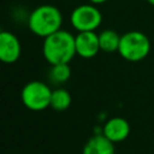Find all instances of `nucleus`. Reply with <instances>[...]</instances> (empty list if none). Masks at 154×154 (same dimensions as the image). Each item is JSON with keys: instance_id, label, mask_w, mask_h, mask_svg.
<instances>
[{"instance_id": "obj_1", "label": "nucleus", "mask_w": 154, "mask_h": 154, "mask_svg": "<svg viewBox=\"0 0 154 154\" xmlns=\"http://www.w3.org/2000/svg\"><path fill=\"white\" fill-rule=\"evenodd\" d=\"M42 54L49 65L69 64L76 55L75 36L66 30H58L43 38Z\"/></svg>"}, {"instance_id": "obj_2", "label": "nucleus", "mask_w": 154, "mask_h": 154, "mask_svg": "<svg viewBox=\"0 0 154 154\" xmlns=\"http://www.w3.org/2000/svg\"><path fill=\"white\" fill-rule=\"evenodd\" d=\"M63 14L54 5H41L31 11L28 18V26L32 34L38 37H47L60 30Z\"/></svg>"}, {"instance_id": "obj_3", "label": "nucleus", "mask_w": 154, "mask_h": 154, "mask_svg": "<svg viewBox=\"0 0 154 154\" xmlns=\"http://www.w3.org/2000/svg\"><path fill=\"white\" fill-rule=\"evenodd\" d=\"M150 52V41L142 31L131 30L120 36L118 53L128 61L137 63L143 60Z\"/></svg>"}, {"instance_id": "obj_4", "label": "nucleus", "mask_w": 154, "mask_h": 154, "mask_svg": "<svg viewBox=\"0 0 154 154\" xmlns=\"http://www.w3.org/2000/svg\"><path fill=\"white\" fill-rule=\"evenodd\" d=\"M52 89L41 81L28 82L20 91L22 103L30 111L40 112L51 106Z\"/></svg>"}, {"instance_id": "obj_5", "label": "nucleus", "mask_w": 154, "mask_h": 154, "mask_svg": "<svg viewBox=\"0 0 154 154\" xmlns=\"http://www.w3.org/2000/svg\"><path fill=\"white\" fill-rule=\"evenodd\" d=\"M102 22V14L94 4H83L73 8L70 23L77 31H95Z\"/></svg>"}, {"instance_id": "obj_6", "label": "nucleus", "mask_w": 154, "mask_h": 154, "mask_svg": "<svg viewBox=\"0 0 154 154\" xmlns=\"http://www.w3.org/2000/svg\"><path fill=\"white\" fill-rule=\"evenodd\" d=\"M76 54L83 59L94 58L101 49L99 42V34L95 31H78L75 36Z\"/></svg>"}, {"instance_id": "obj_7", "label": "nucleus", "mask_w": 154, "mask_h": 154, "mask_svg": "<svg viewBox=\"0 0 154 154\" xmlns=\"http://www.w3.org/2000/svg\"><path fill=\"white\" fill-rule=\"evenodd\" d=\"M20 53H22V46L19 38L10 31H1L0 60L5 64H13L19 59Z\"/></svg>"}, {"instance_id": "obj_8", "label": "nucleus", "mask_w": 154, "mask_h": 154, "mask_svg": "<svg viewBox=\"0 0 154 154\" xmlns=\"http://www.w3.org/2000/svg\"><path fill=\"white\" fill-rule=\"evenodd\" d=\"M130 124L125 118L112 117L102 126V134L113 143L126 140L130 135Z\"/></svg>"}, {"instance_id": "obj_9", "label": "nucleus", "mask_w": 154, "mask_h": 154, "mask_svg": "<svg viewBox=\"0 0 154 154\" xmlns=\"http://www.w3.org/2000/svg\"><path fill=\"white\" fill-rule=\"evenodd\" d=\"M114 143L102 132L91 136L83 146L82 154H114Z\"/></svg>"}, {"instance_id": "obj_10", "label": "nucleus", "mask_w": 154, "mask_h": 154, "mask_svg": "<svg viewBox=\"0 0 154 154\" xmlns=\"http://www.w3.org/2000/svg\"><path fill=\"white\" fill-rule=\"evenodd\" d=\"M99 42H100V49L106 53H113L118 52L120 36L118 32H116L112 29H106L99 34Z\"/></svg>"}, {"instance_id": "obj_11", "label": "nucleus", "mask_w": 154, "mask_h": 154, "mask_svg": "<svg viewBox=\"0 0 154 154\" xmlns=\"http://www.w3.org/2000/svg\"><path fill=\"white\" fill-rule=\"evenodd\" d=\"M72 101L71 94L64 89V88H57L52 90V96H51V108H53L54 111L61 112L65 111L70 107Z\"/></svg>"}, {"instance_id": "obj_12", "label": "nucleus", "mask_w": 154, "mask_h": 154, "mask_svg": "<svg viewBox=\"0 0 154 154\" xmlns=\"http://www.w3.org/2000/svg\"><path fill=\"white\" fill-rule=\"evenodd\" d=\"M71 77V69L69 64H55L51 65L49 72H48V78L52 84L59 85L69 81Z\"/></svg>"}, {"instance_id": "obj_13", "label": "nucleus", "mask_w": 154, "mask_h": 154, "mask_svg": "<svg viewBox=\"0 0 154 154\" xmlns=\"http://www.w3.org/2000/svg\"><path fill=\"white\" fill-rule=\"evenodd\" d=\"M107 0H89L90 4H94V5H100V4H103L106 2Z\"/></svg>"}, {"instance_id": "obj_14", "label": "nucleus", "mask_w": 154, "mask_h": 154, "mask_svg": "<svg viewBox=\"0 0 154 154\" xmlns=\"http://www.w3.org/2000/svg\"><path fill=\"white\" fill-rule=\"evenodd\" d=\"M147 1H148L150 5H153V6H154V0H147Z\"/></svg>"}]
</instances>
